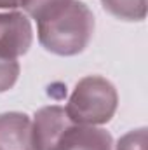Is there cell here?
I'll use <instances>...</instances> for the list:
<instances>
[{
    "mask_svg": "<svg viewBox=\"0 0 148 150\" xmlns=\"http://www.w3.org/2000/svg\"><path fill=\"white\" fill-rule=\"evenodd\" d=\"M33 44V28L26 14L11 11L0 12V54L19 58Z\"/></svg>",
    "mask_w": 148,
    "mask_h": 150,
    "instance_id": "cell-4",
    "label": "cell"
},
{
    "mask_svg": "<svg viewBox=\"0 0 148 150\" xmlns=\"http://www.w3.org/2000/svg\"><path fill=\"white\" fill-rule=\"evenodd\" d=\"M70 2H73V0H19V7H23V11L32 19L40 23V21H45V19L56 16Z\"/></svg>",
    "mask_w": 148,
    "mask_h": 150,
    "instance_id": "cell-7",
    "label": "cell"
},
{
    "mask_svg": "<svg viewBox=\"0 0 148 150\" xmlns=\"http://www.w3.org/2000/svg\"><path fill=\"white\" fill-rule=\"evenodd\" d=\"M0 150H35L32 119L26 113H0Z\"/></svg>",
    "mask_w": 148,
    "mask_h": 150,
    "instance_id": "cell-5",
    "label": "cell"
},
{
    "mask_svg": "<svg viewBox=\"0 0 148 150\" xmlns=\"http://www.w3.org/2000/svg\"><path fill=\"white\" fill-rule=\"evenodd\" d=\"M94 14L84 4L73 0L56 16L37 23L40 45L56 56H77L92 40Z\"/></svg>",
    "mask_w": 148,
    "mask_h": 150,
    "instance_id": "cell-2",
    "label": "cell"
},
{
    "mask_svg": "<svg viewBox=\"0 0 148 150\" xmlns=\"http://www.w3.org/2000/svg\"><path fill=\"white\" fill-rule=\"evenodd\" d=\"M35 150H111V134L98 126L73 122L58 105L37 110L33 120Z\"/></svg>",
    "mask_w": 148,
    "mask_h": 150,
    "instance_id": "cell-1",
    "label": "cell"
},
{
    "mask_svg": "<svg viewBox=\"0 0 148 150\" xmlns=\"http://www.w3.org/2000/svg\"><path fill=\"white\" fill-rule=\"evenodd\" d=\"M115 150H148L147 147V127H138L118 138Z\"/></svg>",
    "mask_w": 148,
    "mask_h": 150,
    "instance_id": "cell-9",
    "label": "cell"
},
{
    "mask_svg": "<svg viewBox=\"0 0 148 150\" xmlns=\"http://www.w3.org/2000/svg\"><path fill=\"white\" fill-rule=\"evenodd\" d=\"M117 105L118 94L110 80L101 75H87L75 86L65 110L77 124L101 126L111 120Z\"/></svg>",
    "mask_w": 148,
    "mask_h": 150,
    "instance_id": "cell-3",
    "label": "cell"
},
{
    "mask_svg": "<svg viewBox=\"0 0 148 150\" xmlns=\"http://www.w3.org/2000/svg\"><path fill=\"white\" fill-rule=\"evenodd\" d=\"M101 5L122 21H143L147 18V0H101Z\"/></svg>",
    "mask_w": 148,
    "mask_h": 150,
    "instance_id": "cell-6",
    "label": "cell"
},
{
    "mask_svg": "<svg viewBox=\"0 0 148 150\" xmlns=\"http://www.w3.org/2000/svg\"><path fill=\"white\" fill-rule=\"evenodd\" d=\"M19 63L16 58H9L0 54V93H5L14 87L19 77Z\"/></svg>",
    "mask_w": 148,
    "mask_h": 150,
    "instance_id": "cell-8",
    "label": "cell"
},
{
    "mask_svg": "<svg viewBox=\"0 0 148 150\" xmlns=\"http://www.w3.org/2000/svg\"><path fill=\"white\" fill-rule=\"evenodd\" d=\"M19 7V0H0V9H16Z\"/></svg>",
    "mask_w": 148,
    "mask_h": 150,
    "instance_id": "cell-10",
    "label": "cell"
}]
</instances>
